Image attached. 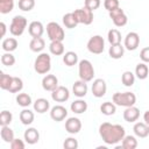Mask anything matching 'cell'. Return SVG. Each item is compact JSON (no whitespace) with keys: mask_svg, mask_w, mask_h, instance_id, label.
Returning a JSON list of instances; mask_svg holds the SVG:
<instances>
[{"mask_svg":"<svg viewBox=\"0 0 149 149\" xmlns=\"http://www.w3.org/2000/svg\"><path fill=\"white\" fill-rule=\"evenodd\" d=\"M99 135L106 144L115 146L122 141V139L126 135V130L121 125L104 122L99 126Z\"/></svg>","mask_w":149,"mask_h":149,"instance_id":"6da1fadb","label":"cell"},{"mask_svg":"<svg viewBox=\"0 0 149 149\" xmlns=\"http://www.w3.org/2000/svg\"><path fill=\"white\" fill-rule=\"evenodd\" d=\"M34 69L38 74H47L51 69L50 55L47 52H41L34 62Z\"/></svg>","mask_w":149,"mask_h":149,"instance_id":"7a4b0ae2","label":"cell"},{"mask_svg":"<svg viewBox=\"0 0 149 149\" xmlns=\"http://www.w3.org/2000/svg\"><path fill=\"white\" fill-rule=\"evenodd\" d=\"M112 100L116 106L129 107V106L135 105L136 95L133 92H116V93L113 94Z\"/></svg>","mask_w":149,"mask_h":149,"instance_id":"3957f363","label":"cell"},{"mask_svg":"<svg viewBox=\"0 0 149 149\" xmlns=\"http://www.w3.org/2000/svg\"><path fill=\"white\" fill-rule=\"evenodd\" d=\"M27 24H28V21L24 16L22 15H15L13 19H12V22L9 24V33L17 37V36H21L26 28H27Z\"/></svg>","mask_w":149,"mask_h":149,"instance_id":"277c9868","label":"cell"},{"mask_svg":"<svg viewBox=\"0 0 149 149\" xmlns=\"http://www.w3.org/2000/svg\"><path fill=\"white\" fill-rule=\"evenodd\" d=\"M78 74L84 81H91L94 77V68L88 59H81L78 63Z\"/></svg>","mask_w":149,"mask_h":149,"instance_id":"5b68a950","label":"cell"},{"mask_svg":"<svg viewBox=\"0 0 149 149\" xmlns=\"http://www.w3.org/2000/svg\"><path fill=\"white\" fill-rule=\"evenodd\" d=\"M47 34L48 37L50 40V42L52 41H64L65 38V33L64 29L62 28V26L55 21H51L47 24Z\"/></svg>","mask_w":149,"mask_h":149,"instance_id":"8992f818","label":"cell"},{"mask_svg":"<svg viewBox=\"0 0 149 149\" xmlns=\"http://www.w3.org/2000/svg\"><path fill=\"white\" fill-rule=\"evenodd\" d=\"M87 50L91 52V54H94V55H100L104 52L105 50V41L102 38V36L100 35H94L92 36L88 41H87Z\"/></svg>","mask_w":149,"mask_h":149,"instance_id":"52a82bcc","label":"cell"},{"mask_svg":"<svg viewBox=\"0 0 149 149\" xmlns=\"http://www.w3.org/2000/svg\"><path fill=\"white\" fill-rule=\"evenodd\" d=\"M78 23H83L85 26H88L93 22V12L91 9H88L87 7H83L79 9H74L73 12Z\"/></svg>","mask_w":149,"mask_h":149,"instance_id":"ba28073f","label":"cell"},{"mask_svg":"<svg viewBox=\"0 0 149 149\" xmlns=\"http://www.w3.org/2000/svg\"><path fill=\"white\" fill-rule=\"evenodd\" d=\"M109 14V17L111 20L113 21V23L116 26V27H123L127 24L128 22V17L126 15V13L123 12V9H121L120 7H118L116 9L112 10V12H108Z\"/></svg>","mask_w":149,"mask_h":149,"instance_id":"9c48e42d","label":"cell"},{"mask_svg":"<svg viewBox=\"0 0 149 149\" xmlns=\"http://www.w3.org/2000/svg\"><path fill=\"white\" fill-rule=\"evenodd\" d=\"M140 44V35L136 31H130L126 35L125 37V42H123V47L129 50V51H134L137 49Z\"/></svg>","mask_w":149,"mask_h":149,"instance_id":"30bf717a","label":"cell"},{"mask_svg":"<svg viewBox=\"0 0 149 149\" xmlns=\"http://www.w3.org/2000/svg\"><path fill=\"white\" fill-rule=\"evenodd\" d=\"M70 98V91L65 86H57L52 92H51V99L56 102H64L69 100Z\"/></svg>","mask_w":149,"mask_h":149,"instance_id":"8fae6325","label":"cell"},{"mask_svg":"<svg viewBox=\"0 0 149 149\" xmlns=\"http://www.w3.org/2000/svg\"><path fill=\"white\" fill-rule=\"evenodd\" d=\"M92 94L95 97V98H102L105 94H106V91H107V85H106V81L101 78H97L93 80V84H92Z\"/></svg>","mask_w":149,"mask_h":149,"instance_id":"7c38bea8","label":"cell"},{"mask_svg":"<svg viewBox=\"0 0 149 149\" xmlns=\"http://www.w3.org/2000/svg\"><path fill=\"white\" fill-rule=\"evenodd\" d=\"M66 116H68V109L62 105H56L50 109V118L56 122L63 121Z\"/></svg>","mask_w":149,"mask_h":149,"instance_id":"4fadbf2b","label":"cell"},{"mask_svg":"<svg viewBox=\"0 0 149 149\" xmlns=\"http://www.w3.org/2000/svg\"><path fill=\"white\" fill-rule=\"evenodd\" d=\"M81 129V121L78 118H68V120L65 121V130L69 134H77L79 133Z\"/></svg>","mask_w":149,"mask_h":149,"instance_id":"5bb4252c","label":"cell"},{"mask_svg":"<svg viewBox=\"0 0 149 149\" xmlns=\"http://www.w3.org/2000/svg\"><path fill=\"white\" fill-rule=\"evenodd\" d=\"M58 86V79L55 74H45L42 79V87L45 91L52 92Z\"/></svg>","mask_w":149,"mask_h":149,"instance_id":"9a60e30c","label":"cell"},{"mask_svg":"<svg viewBox=\"0 0 149 149\" xmlns=\"http://www.w3.org/2000/svg\"><path fill=\"white\" fill-rule=\"evenodd\" d=\"M87 90H88V87H87L86 81H84L81 79L74 81L72 85V93L77 98H84L87 94Z\"/></svg>","mask_w":149,"mask_h":149,"instance_id":"2e32d148","label":"cell"},{"mask_svg":"<svg viewBox=\"0 0 149 149\" xmlns=\"http://www.w3.org/2000/svg\"><path fill=\"white\" fill-rule=\"evenodd\" d=\"M140 118V109L135 106H129L126 107L125 112H123V119L127 122H136Z\"/></svg>","mask_w":149,"mask_h":149,"instance_id":"e0dca14e","label":"cell"},{"mask_svg":"<svg viewBox=\"0 0 149 149\" xmlns=\"http://www.w3.org/2000/svg\"><path fill=\"white\" fill-rule=\"evenodd\" d=\"M28 33L31 37H42L44 33V27L40 21H33L28 26Z\"/></svg>","mask_w":149,"mask_h":149,"instance_id":"ac0fdd59","label":"cell"},{"mask_svg":"<svg viewBox=\"0 0 149 149\" xmlns=\"http://www.w3.org/2000/svg\"><path fill=\"white\" fill-rule=\"evenodd\" d=\"M23 137H24V141L28 144H35L40 140V133H38V130L36 128L30 127V128H28V129L24 130Z\"/></svg>","mask_w":149,"mask_h":149,"instance_id":"d6986e66","label":"cell"},{"mask_svg":"<svg viewBox=\"0 0 149 149\" xmlns=\"http://www.w3.org/2000/svg\"><path fill=\"white\" fill-rule=\"evenodd\" d=\"M133 130L137 137L144 139L149 135V125H147L146 122H135Z\"/></svg>","mask_w":149,"mask_h":149,"instance_id":"ffe728a7","label":"cell"},{"mask_svg":"<svg viewBox=\"0 0 149 149\" xmlns=\"http://www.w3.org/2000/svg\"><path fill=\"white\" fill-rule=\"evenodd\" d=\"M125 54V47L119 43V44H111L109 49H108V55L111 58L113 59H120L123 57Z\"/></svg>","mask_w":149,"mask_h":149,"instance_id":"44dd1931","label":"cell"},{"mask_svg":"<svg viewBox=\"0 0 149 149\" xmlns=\"http://www.w3.org/2000/svg\"><path fill=\"white\" fill-rule=\"evenodd\" d=\"M70 108L76 114H83V113H85L87 111V102L84 99L79 98V99L74 100L73 102H71Z\"/></svg>","mask_w":149,"mask_h":149,"instance_id":"7402d4cb","label":"cell"},{"mask_svg":"<svg viewBox=\"0 0 149 149\" xmlns=\"http://www.w3.org/2000/svg\"><path fill=\"white\" fill-rule=\"evenodd\" d=\"M33 106H34V111L35 112H37L40 114H43V113H45V112L49 111L50 102L47 99H44V98H38V99L35 100V102H34Z\"/></svg>","mask_w":149,"mask_h":149,"instance_id":"603a6c76","label":"cell"},{"mask_svg":"<svg viewBox=\"0 0 149 149\" xmlns=\"http://www.w3.org/2000/svg\"><path fill=\"white\" fill-rule=\"evenodd\" d=\"M34 119H35L34 112L30 111L29 108L26 107V108H23V109L20 112V121H21L22 125H24V126H29V125L33 123Z\"/></svg>","mask_w":149,"mask_h":149,"instance_id":"cb8c5ba5","label":"cell"},{"mask_svg":"<svg viewBox=\"0 0 149 149\" xmlns=\"http://www.w3.org/2000/svg\"><path fill=\"white\" fill-rule=\"evenodd\" d=\"M45 47V41L42 37H33L29 43V49L33 52H42Z\"/></svg>","mask_w":149,"mask_h":149,"instance_id":"d4e9b609","label":"cell"},{"mask_svg":"<svg viewBox=\"0 0 149 149\" xmlns=\"http://www.w3.org/2000/svg\"><path fill=\"white\" fill-rule=\"evenodd\" d=\"M62 21H63V24L65 26V28H68V29H73V28H76L77 24H78V21H77V19H76L73 12L64 14Z\"/></svg>","mask_w":149,"mask_h":149,"instance_id":"484cf974","label":"cell"},{"mask_svg":"<svg viewBox=\"0 0 149 149\" xmlns=\"http://www.w3.org/2000/svg\"><path fill=\"white\" fill-rule=\"evenodd\" d=\"M1 48H2V50L5 52H12V51L16 50V48H17V41H16V38H14V37H7V38H5L2 41V43H1Z\"/></svg>","mask_w":149,"mask_h":149,"instance_id":"4316f807","label":"cell"},{"mask_svg":"<svg viewBox=\"0 0 149 149\" xmlns=\"http://www.w3.org/2000/svg\"><path fill=\"white\" fill-rule=\"evenodd\" d=\"M49 51L50 54L55 56H61L64 55V44L63 41H52L49 44Z\"/></svg>","mask_w":149,"mask_h":149,"instance_id":"83f0119b","label":"cell"},{"mask_svg":"<svg viewBox=\"0 0 149 149\" xmlns=\"http://www.w3.org/2000/svg\"><path fill=\"white\" fill-rule=\"evenodd\" d=\"M135 76H136L139 79H141V80L146 79V78L149 76V69H148V65H147L144 62L139 63V64L136 65V68H135Z\"/></svg>","mask_w":149,"mask_h":149,"instance_id":"f1b7e54d","label":"cell"},{"mask_svg":"<svg viewBox=\"0 0 149 149\" xmlns=\"http://www.w3.org/2000/svg\"><path fill=\"white\" fill-rule=\"evenodd\" d=\"M137 144V140L133 135H125V137L121 141V147L123 149H135Z\"/></svg>","mask_w":149,"mask_h":149,"instance_id":"f546056e","label":"cell"},{"mask_svg":"<svg viewBox=\"0 0 149 149\" xmlns=\"http://www.w3.org/2000/svg\"><path fill=\"white\" fill-rule=\"evenodd\" d=\"M63 62L66 66H73L78 63V55L74 51H68L63 55Z\"/></svg>","mask_w":149,"mask_h":149,"instance_id":"4dcf8cb0","label":"cell"},{"mask_svg":"<svg viewBox=\"0 0 149 149\" xmlns=\"http://www.w3.org/2000/svg\"><path fill=\"white\" fill-rule=\"evenodd\" d=\"M0 135L1 139L6 142V143H10L15 137H14V132L9 126H1V130H0Z\"/></svg>","mask_w":149,"mask_h":149,"instance_id":"1f68e13d","label":"cell"},{"mask_svg":"<svg viewBox=\"0 0 149 149\" xmlns=\"http://www.w3.org/2000/svg\"><path fill=\"white\" fill-rule=\"evenodd\" d=\"M100 112L104 115H107V116L113 115L116 112V105L114 102H111V101H105L100 106Z\"/></svg>","mask_w":149,"mask_h":149,"instance_id":"d6a6232c","label":"cell"},{"mask_svg":"<svg viewBox=\"0 0 149 149\" xmlns=\"http://www.w3.org/2000/svg\"><path fill=\"white\" fill-rule=\"evenodd\" d=\"M33 100H31V97L28 94V93H19L16 95V104L23 108L26 107H29L31 105Z\"/></svg>","mask_w":149,"mask_h":149,"instance_id":"836d02e7","label":"cell"},{"mask_svg":"<svg viewBox=\"0 0 149 149\" xmlns=\"http://www.w3.org/2000/svg\"><path fill=\"white\" fill-rule=\"evenodd\" d=\"M23 88V81L21 78L19 77H13L12 79V83L8 87V91L10 93H17V92H21V90Z\"/></svg>","mask_w":149,"mask_h":149,"instance_id":"e575fe53","label":"cell"},{"mask_svg":"<svg viewBox=\"0 0 149 149\" xmlns=\"http://www.w3.org/2000/svg\"><path fill=\"white\" fill-rule=\"evenodd\" d=\"M107 38L111 44H119V43H121V33L115 28L111 29V30H108Z\"/></svg>","mask_w":149,"mask_h":149,"instance_id":"d590c367","label":"cell"},{"mask_svg":"<svg viewBox=\"0 0 149 149\" xmlns=\"http://www.w3.org/2000/svg\"><path fill=\"white\" fill-rule=\"evenodd\" d=\"M121 81H122V84L125 86L130 87L135 83V74L132 71H125L122 73V76H121Z\"/></svg>","mask_w":149,"mask_h":149,"instance_id":"8d00e7d4","label":"cell"},{"mask_svg":"<svg viewBox=\"0 0 149 149\" xmlns=\"http://www.w3.org/2000/svg\"><path fill=\"white\" fill-rule=\"evenodd\" d=\"M14 8V0H0V13L8 14Z\"/></svg>","mask_w":149,"mask_h":149,"instance_id":"74e56055","label":"cell"},{"mask_svg":"<svg viewBox=\"0 0 149 149\" xmlns=\"http://www.w3.org/2000/svg\"><path fill=\"white\" fill-rule=\"evenodd\" d=\"M12 79H13L12 76H9V74H7L5 72H0V87L2 90L8 91V87L10 85V83H12Z\"/></svg>","mask_w":149,"mask_h":149,"instance_id":"f35d334b","label":"cell"},{"mask_svg":"<svg viewBox=\"0 0 149 149\" xmlns=\"http://www.w3.org/2000/svg\"><path fill=\"white\" fill-rule=\"evenodd\" d=\"M35 7V0H19V8L23 12H30Z\"/></svg>","mask_w":149,"mask_h":149,"instance_id":"ab89813d","label":"cell"},{"mask_svg":"<svg viewBox=\"0 0 149 149\" xmlns=\"http://www.w3.org/2000/svg\"><path fill=\"white\" fill-rule=\"evenodd\" d=\"M13 120V115L9 111H2L0 113V125L1 126H9Z\"/></svg>","mask_w":149,"mask_h":149,"instance_id":"60d3db41","label":"cell"},{"mask_svg":"<svg viewBox=\"0 0 149 149\" xmlns=\"http://www.w3.org/2000/svg\"><path fill=\"white\" fill-rule=\"evenodd\" d=\"M1 63L2 65H6V66H13L15 64V57L10 52H5L1 56Z\"/></svg>","mask_w":149,"mask_h":149,"instance_id":"b9f144b4","label":"cell"},{"mask_svg":"<svg viewBox=\"0 0 149 149\" xmlns=\"http://www.w3.org/2000/svg\"><path fill=\"white\" fill-rule=\"evenodd\" d=\"M78 141H77V139H74V137H66L65 139V141H64V143H63V147L65 148V149H77L78 148Z\"/></svg>","mask_w":149,"mask_h":149,"instance_id":"7bdbcfd3","label":"cell"},{"mask_svg":"<svg viewBox=\"0 0 149 149\" xmlns=\"http://www.w3.org/2000/svg\"><path fill=\"white\" fill-rule=\"evenodd\" d=\"M104 7L108 12H112V10L116 9L118 7H120L119 6V0H104Z\"/></svg>","mask_w":149,"mask_h":149,"instance_id":"ee69618b","label":"cell"},{"mask_svg":"<svg viewBox=\"0 0 149 149\" xmlns=\"http://www.w3.org/2000/svg\"><path fill=\"white\" fill-rule=\"evenodd\" d=\"M100 5H101V1L100 0H85L84 1V6L87 7L88 9H91L92 12L95 10V9H98L100 7Z\"/></svg>","mask_w":149,"mask_h":149,"instance_id":"f6af8a7d","label":"cell"},{"mask_svg":"<svg viewBox=\"0 0 149 149\" xmlns=\"http://www.w3.org/2000/svg\"><path fill=\"white\" fill-rule=\"evenodd\" d=\"M9 144H10L12 149H24V147H26L24 142L22 140H20V139H14Z\"/></svg>","mask_w":149,"mask_h":149,"instance_id":"bcb514c9","label":"cell"},{"mask_svg":"<svg viewBox=\"0 0 149 149\" xmlns=\"http://www.w3.org/2000/svg\"><path fill=\"white\" fill-rule=\"evenodd\" d=\"M140 58L142 59V62L149 63V47H146L140 51Z\"/></svg>","mask_w":149,"mask_h":149,"instance_id":"7dc6e473","label":"cell"},{"mask_svg":"<svg viewBox=\"0 0 149 149\" xmlns=\"http://www.w3.org/2000/svg\"><path fill=\"white\" fill-rule=\"evenodd\" d=\"M0 27H1V37H3L5 34H6V24H5V22H0Z\"/></svg>","mask_w":149,"mask_h":149,"instance_id":"c3c4849f","label":"cell"},{"mask_svg":"<svg viewBox=\"0 0 149 149\" xmlns=\"http://www.w3.org/2000/svg\"><path fill=\"white\" fill-rule=\"evenodd\" d=\"M143 120H144V122H146L147 125H149V109L144 112V114H143Z\"/></svg>","mask_w":149,"mask_h":149,"instance_id":"681fc988","label":"cell"}]
</instances>
